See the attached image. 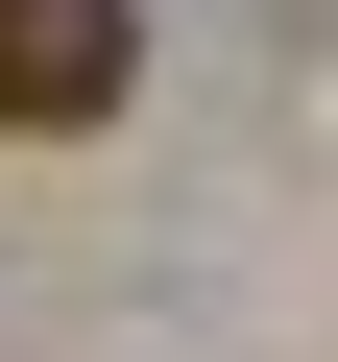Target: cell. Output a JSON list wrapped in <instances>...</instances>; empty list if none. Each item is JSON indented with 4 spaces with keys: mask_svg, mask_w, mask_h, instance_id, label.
Here are the masks:
<instances>
[{
    "mask_svg": "<svg viewBox=\"0 0 338 362\" xmlns=\"http://www.w3.org/2000/svg\"><path fill=\"white\" fill-rule=\"evenodd\" d=\"M121 73H145V0H0V121L25 145L121 121Z\"/></svg>",
    "mask_w": 338,
    "mask_h": 362,
    "instance_id": "cell-1",
    "label": "cell"
}]
</instances>
